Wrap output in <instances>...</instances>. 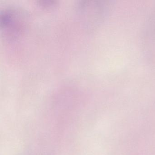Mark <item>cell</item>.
I'll use <instances>...</instances> for the list:
<instances>
[{
  "instance_id": "7a4b0ae2",
  "label": "cell",
  "mask_w": 155,
  "mask_h": 155,
  "mask_svg": "<svg viewBox=\"0 0 155 155\" xmlns=\"http://www.w3.org/2000/svg\"><path fill=\"white\" fill-rule=\"evenodd\" d=\"M40 5L44 8H50L56 5V2L51 1H42L40 2Z\"/></svg>"
},
{
  "instance_id": "6da1fadb",
  "label": "cell",
  "mask_w": 155,
  "mask_h": 155,
  "mask_svg": "<svg viewBox=\"0 0 155 155\" xmlns=\"http://www.w3.org/2000/svg\"><path fill=\"white\" fill-rule=\"evenodd\" d=\"M27 23V17L22 11L9 8L2 12L0 25L3 37L7 40L14 41L23 32Z\"/></svg>"
}]
</instances>
